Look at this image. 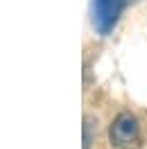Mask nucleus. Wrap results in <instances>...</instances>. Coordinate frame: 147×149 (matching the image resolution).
Segmentation results:
<instances>
[{
	"label": "nucleus",
	"instance_id": "nucleus-1",
	"mask_svg": "<svg viewBox=\"0 0 147 149\" xmlns=\"http://www.w3.org/2000/svg\"><path fill=\"white\" fill-rule=\"evenodd\" d=\"M138 0H91V23L93 29L106 36L113 32V27L118 25L122 11L127 9L129 5H134Z\"/></svg>",
	"mask_w": 147,
	"mask_h": 149
},
{
	"label": "nucleus",
	"instance_id": "nucleus-2",
	"mask_svg": "<svg viewBox=\"0 0 147 149\" xmlns=\"http://www.w3.org/2000/svg\"><path fill=\"white\" fill-rule=\"evenodd\" d=\"M109 140L116 149H138L143 142L138 118L129 111L120 113L109 129Z\"/></svg>",
	"mask_w": 147,
	"mask_h": 149
},
{
	"label": "nucleus",
	"instance_id": "nucleus-3",
	"mask_svg": "<svg viewBox=\"0 0 147 149\" xmlns=\"http://www.w3.org/2000/svg\"><path fill=\"white\" fill-rule=\"evenodd\" d=\"M93 140H95V124L91 115H86L84 118V149H91Z\"/></svg>",
	"mask_w": 147,
	"mask_h": 149
}]
</instances>
